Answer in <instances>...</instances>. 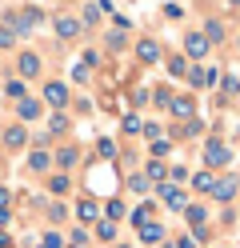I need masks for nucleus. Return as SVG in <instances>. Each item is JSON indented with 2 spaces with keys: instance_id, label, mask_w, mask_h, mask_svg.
Listing matches in <instances>:
<instances>
[{
  "instance_id": "11",
  "label": "nucleus",
  "mask_w": 240,
  "mask_h": 248,
  "mask_svg": "<svg viewBox=\"0 0 240 248\" xmlns=\"http://www.w3.org/2000/svg\"><path fill=\"white\" fill-rule=\"evenodd\" d=\"M160 196H164V204H168V208H184V204H188V196L176 188V184H160Z\"/></svg>"
},
{
  "instance_id": "17",
  "label": "nucleus",
  "mask_w": 240,
  "mask_h": 248,
  "mask_svg": "<svg viewBox=\"0 0 240 248\" xmlns=\"http://www.w3.org/2000/svg\"><path fill=\"white\" fill-rule=\"evenodd\" d=\"M172 116H192V96H172Z\"/></svg>"
},
{
  "instance_id": "35",
  "label": "nucleus",
  "mask_w": 240,
  "mask_h": 248,
  "mask_svg": "<svg viewBox=\"0 0 240 248\" xmlns=\"http://www.w3.org/2000/svg\"><path fill=\"white\" fill-rule=\"evenodd\" d=\"M124 132H132V136H136V132H144V124H140L136 116H124Z\"/></svg>"
},
{
  "instance_id": "9",
  "label": "nucleus",
  "mask_w": 240,
  "mask_h": 248,
  "mask_svg": "<svg viewBox=\"0 0 240 248\" xmlns=\"http://www.w3.org/2000/svg\"><path fill=\"white\" fill-rule=\"evenodd\" d=\"M136 56H140V64H156L164 52H160V44H156V40H140V44H136Z\"/></svg>"
},
{
  "instance_id": "12",
  "label": "nucleus",
  "mask_w": 240,
  "mask_h": 248,
  "mask_svg": "<svg viewBox=\"0 0 240 248\" xmlns=\"http://www.w3.org/2000/svg\"><path fill=\"white\" fill-rule=\"evenodd\" d=\"M144 180L164 184V180H168V168H164V160H148V164H144Z\"/></svg>"
},
{
  "instance_id": "33",
  "label": "nucleus",
  "mask_w": 240,
  "mask_h": 248,
  "mask_svg": "<svg viewBox=\"0 0 240 248\" xmlns=\"http://www.w3.org/2000/svg\"><path fill=\"white\" fill-rule=\"evenodd\" d=\"M188 84L200 88V84H204V68H188Z\"/></svg>"
},
{
  "instance_id": "44",
  "label": "nucleus",
  "mask_w": 240,
  "mask_h": 248,
  "mask_svg": "<svg viewBox=\"0 0 240 248\" xmlns=\"http://www.w3.org/2000/svg\"><path fill=\"white\" fill-rule=\"evenodd\" d=\"M116 248H128V244H116Z\"/></svg>"
},
{
  "instance_id": "45",
  "label": "nucleus",
  "mask_w": 240,
  "mask_h": 248,
  "mask_svg": "<svg viewBox=\"0 0 240 248\" xmlns=\"http://www.w3.org/2000/svg\"><path fill=\"white\" fill-rule=\"evenodd\" d=\"M68 248H76V244H68Z\"/></svg>"
},
{
  "instance_id": "22",
  "label": "nucleus",
  "mask_w": 240,
  "mask_h": 248,
  "mask_svg": "<svg viewBox=\"0 0 240 248\" xmlns=\"http://www.w3.org/2000/svg\"><path fill=\"white\" fill-rule=\"evenodd\" d=\"M104 216H108L112 224H116L120 216H124V200H108V204H104Z\"/></svg>"
},
{
  "instance_id": "29",
  "label": "nucleus",
  "mask_w": 240,
  "mask_h": 248,
  "mask_svg": "<svg viewBox=\"0 0 240 248\" xmlns=\"http://www.w3.org/2000/svg\"><path fill=\"white\" fill-rule=\"evenodd\" d=\"M148 216H152V204H140L136 212H132V224L140 228V224H148Z\"/></svg>"
},
{
  "instance_id": "43",
  "label": "nucleus",
  "mask_w": 240,
  "mask_h": 248,
  "mask_svg": "<svg viewBox=\"0 0 240 248\" xmlns=\"http://www.w3.org/2000/svg\"><path fill=\"white\" fill-rule=\"evenodd\" d=\"M228 4H232V8H240V0H228Z\"/></svg>"
},
{
  "instance_id": "31",
  "label": "nucleus",
  "mask_w": 240,
  "mask_h": 248,
  "mask_svg": "<svg viewBox=\"0 0 240 248\" xmlns=\"http://www.w3.org/2000/svg\"><path fill=\"white\" fill-rule=\"evenodd\" d=\"M168 180H172V184H184V180H188V168H184V164L168 168Z\"/></svg>"
},
{
  "instance_id": "41",
  "label": "nucleus",
  "mask_w": 240,
  "mask_h": 248,
  "mask_svg": "<svg viewBox=\"0 0 240 248\" xmlns=\"http://www.w3.org/2000/svg\"><path fill=\"white\" fill-rule=\"evenodd\" d=\"M8 196H12L8 188H0V208H4V204H8Z\"/></svg>"
},
{
  "instance_id": "24",
  "label": "nucleus",
  "mask_w": 240,
  "mask_h": 248,
  "mask_svg": "<svg viewBox=\"0 0 240 248\" xmlns=\"http://www.w3.org/2000/svg\"><path fill=\"white\" fill-rule=\"evenodd\" d=\"M64 128H68V116H64V112H52V116H48V132H64Z\"/></svg>"
},
{
  "instance_id": "38",
  "label": "nucleus",
  "mask_w": 240,
  "mask_h": 248,
  "mask_svg": "<svg viewBox=\"0 0 240 248\" xmlns=\"http://www.w3.org/2000/svg\"><path fill=\"white\" fill-rule=\"evenodd\" d=\"M72 244H76V248L88 244V232H84V228H72Z\"/></svg>"
},
{
  "instance_id": "40",
  "label": "nucleus",
  "mask_w": 240,
  "mask_h": 248,
  "mask_svg": "<svg viewBox=\"0 0 240 248\" xmlns=\"http://www.w3.org/2000/svg\"><path fill=\"white\" fill-rule=\"evenodd\" d=\"M8 220H12V212H8V208H0V224H8Z\"/></svg>"
},
{
  "instance_id": "15",
  "label": "nucleus",
  "mask_w": 240,
  "mask_h": 248,
  "mask_svg": "<svg viewBox=\"0 0 240 248\" xmlns=\"http://www.w3.org/2000/svg\"><path fill=\"white\" fill-rule=\"evenodd\" d=\"M204 40H208V44H220V40H224V20H212V16H208V24H204Z\"/></svg>"
},
{
  "instance_id": "27",
  "label": "nucleus",
  "mask_w": 240,
  "mask_h": 248,
  "mask_svg": "<svg viewBox=\"0 0 240 248\" xmlns=\"http://www.w3.org/2000/svg\"><path fill=\"white\" fill-rule=\"evenodd\" d=\"M0 48H16V32L8 24H0Z\"/></svg>"
},
{
  "instance_id": "2",
  "label": "nucleus",
  "mask_w": 240,
  "mask_h": 248,
  "mask_svg": "<svg viewBox=\"0 0 240 248\" xmlns=\"http://www.w3.org/2000/svg\"><path fill=\"white\" fill-rule=\"evenodd\" d=\"M52 32L60 40H76L80 32H84V24H80V16H68V12H56V20H52Z\"/></svg>"
},
{
  "instance_id": "8",
  "label": "nucleus",
  "mask_w": 240,
  "mask_h": 248,
  "mask_svg": "<svg viewBox=\"0 0 240 248\" xmlns=\"http://www.w3.org/2000/svg\"><path fill=\"white\" fill-rule=\"evenodd\" d=\"M236 192H240V180H236V176H224V180L212 184V196H216V200H232Z\"/></svg>"
},
{
  "instance_id": "14",
  "label": "nucleus",
  "mask_w": 240,
  "mask_h": 248,
  "mask_svg": "<svg viewBox=\"0 0 240 248\" xmlns=\"http://www.w3.org/2000/svg\"><path fill=\"white\" fill-rule=\"evenodd\" d=\"M4 96H12V100H24V96H28V84L20 80V76H8V84H4Z\"/></svg>"
},
{
  "instance_id": "6",
  "label": "nucleus",
  "mask_w": 240,
  "mask_h": 248,
  "mask_svg": "<svg viewBox=\"0 0 240 248\" xmlns=\"http://www.w3.org/2000/svg\"><path fill=\"white\" fill-rule=\"evenodd\" d=\"M208 48H212V44L204 40V32H188L184 36V56H196L200 60V56H208Z\"/></svg>"
},
{
  "instance_id": "34",
  "label": "nucleus",
  "mask_w": 240,
  "mask_h": 248,
  "mask_svg": "<svg viewBox=\"0 0 240 248\" xmlns=\"http://www.w3.org/2000/svg\"><path fill=\"white\" fill-rule=\"evenodd\" d=\"M236 92H240V80H236V76H228V80H224V96H228V100H232V96H236Z\"/></svg>"
},
{
  "instance_id": "32",
  "label": "nucleus",
  "mask_w": 240,
  "mask_h": 248,
  "mask_svg": "<svg viewBox=\"0 0 240 248\" xmlns=\"http://www.w3.org/2000/svg\"><path fill=\"white\" fill-rule=\"evenodd\" d=\"M40 244H44V248H64V236H60V232H44Z\"/></svg>"
},
{
  "instance_id": "7",
  "label": "nucleus",
  "mask_w": 240,
  "mask_h": 248,
  "mask_svg": "<svg viewBox=\"0 0 240 248\" xmlns=\"http://www.w3.org/2000/svg\"><path fill=\"white\" fill-rule=\"evenodd\" d=\"M24 140H28V132H24V124L20 120H16V124H8V128H4V148H24Z\"/></svg>"
},
{
  "instance_id": "26",
  "label": "nucleus",
  "mask_w": 240,
  "mask_h": 248,
  "mask_svg": "<svg viewBox=\"0 0 240 248\" xmlns=\"http://www.w3.org/2000/svg\"><path fill=\"white\" fill-rule=\"evenodd\" d=\"M192 184H196V192H212V184H216V176H212V172H200V176L192 180Z\"/></svg>"
},
{
  "instance_id": "28",
  "label": "nucleus",
  "mask_w": 240,
  "mask_h": 248,
  "mask_svg": "<svg viewBox=\"0 0 240 248\" xmlns=\"http://www.w3.org/2000/svg\"><path fill=\"white\" fill-rule=\"evenodd\" d=\"M204 220H208L204 208H188V224H192V228H204Z\"/></svg>"
},
{
  "instance_id": "16",
  "label": "nucleus",
  "mask_w": 240,
  "mask_h": 248,
  "mask_svg": "<svg viewBox=\"0 0 240 248\" xmlns=\"http://www.w3.org/2000/svg\"><path fill=\"white\" fill-rule=\"evenodd\" d=\"M188 56H180V52H176V56H168V76H188Z\"/></svg>"
},
{
  "instance_id": "19",
  "label": "nucleus",
  "mask_w": 240,
  "mask_h": 248,
  "mask_svg": "<svg viewBox=\"0 0 240 248\" xmlns=\"http://www.w3.org/2000/svg\"><path fill=\"white\" fill-rule=\"evenodd\" d=\"M76 160H80V152H76L72 144H68V148H60V152H56V164H60V168H72Z\"/></svg>"
},
{
  "instance_id": "3",
  "label": "nucleus",
  "mask_w": 240,
  "mask_h": 248,
  "mask_svg": "<svg viewBox=\"0 0 240 248\" xmlns=\"http://www.w3.org/2000/svg\"><path fill=\"white\" fill-rule=\"evenodd\" d=\"M16 68H20V80H32V76H40V56L24 48L20 56H16Z\"/></svg>"
},
{
  "instance_id": "30",
  "label": "nucleus",
  "mask_w": 240,
  "mask_h": 248,
  "mask_svg": "<svg viewBox=\"0 0 240 248\" xmlns=\"http://www.w3.org/2000/svg\"><path fill=\"white\" fill-rule=\"evenodd\" d=\"M96 236H100V240H112V236H116V224H112V220H100V228H96Z\"/></svg>"
},
{
  "instance_id": "18",
  "label": "nucleus",
  "mask_w": 240,
  "mask_h": 248,
  "mask_svg": "<svg viewBox=\"0 0 240 248\" xmlns=\"http://www.w3.org/2000/svg\"><path fill=\"white\" fill-rule=\"evenodd\" d=\"M76 216H80V220H96V216H100L96 200H80V204H76Z\"/></svg>"
},
{
  "instance_id": "20",
  "label": "nucleus",
  "mask_w": 240,
  "mask_h": 248,
  "mask_svg": "<svg viewBox=\"0 0 240 248\" xmlns=\"http://www.w3.org/2000/svg\"><path fill=\"white\" fill-rule=\"evenodd\" d=\"M48 192H56V196H64V192H68V176H64V172H56V176H48Z\"/></svg>"
},
{
  "instance_id": "13",
  "label": "nucleus",
  "mask_w": 240,
  "mask_h": 248,
  "mask_svg": "<svg viewBox=\"0 0 240 248\" xmlns=\"http://www.w3.org/2000/svg\"><path fill=\"white\" fill-rule=\"evenodd\" d=\"M140 240H144V244H156V240H164V224H156V220L140 224Z\"/></svg>"
},
{
  "instance_id": "37",
  "label": "nucleus",
  "mask_w": 240,
  "mask_h": 248,
  "mask_svg": "<svg viewBox=\"0 0 240 248\" xmlns=\"http://www.w3.org/2000/svg\"><path fill=\"white\" fill-rule=\"evenodd\" d=\"M128 188H132V192H144V188H148V180H144V176H132V180H128Z\"/></svg>"
},
{
  "instance_id": "42",
  "label": "nucleus",
  "mask_w": 240,
  "mask_h": 248,
  "mask_svg": "<svg viewBox=\"0 0 240 248\" xmlns=\"http://www.w3.org/2000/svg\"><path fill=\"white\" fill-rule=\"evenodd\" d=\"M8 244H12V240H8V236H4V232H0V248H8Z\"/></svg>"
},
{
  "instance_id": "4",
  "label": "nucleus",
  "mask_w": 240,
  "mask_h": 248,
  "mask_svg": "<svg viewBox=\"0 0 240 248\" xmlns=\"http://www.w3.org/2000/svg\"><path fill=\"white\" fill-rule=\"evenodd\" d=\"M204 160H208V168L228 164V144H224V140H208L204 144Z\"/></svg>"
},
{
  "instance_id": "21",
  "label": "nucleus",
  "mask_w": 240,
  "mask_h": 248,
  "mask_svg": "<svg viewBox=\"0 0 240 248\" xmlns=\"http://www.w3.org/2000/svg\"><path fill=\"white\" fill-rule=\"evenodd\" d=\"M104 44H108L112 52H120V48H128V36H124V32H116V28H112V32L104 36Z\"/></svg>"
},
{
  "instance_id": "36",
  "label": "nucleus",
  "mask_w": 240,
  "mask_h": 248,
  "mask_svg": "<svg viewBox=\"0 0 240 248\" xmlns=\"http://www.w3.org/2000/svg\"><path fill=\"white\" fill-rule=\"evenodd\" d=\"M100 156L112 160V156H116V144H112V140H100Z\"/></svg>"
},
{
  "instance_id": "1",
  "label": "nucleus",
  "mask_w": 240,
  "mask_h": 248,
  "mask_svg": "<svg viewBox=\"0 0 240 248\" xmlns=\"http://www.w3.org/2000/svg\"><path fill=\"white\" fill-rule=\"evenodd\" d=\"M4 24L12 28L16 36H28L32 28H40V24H44V12H40L36 4H24L20 12H4Z\"/></svg>"
},
{
  "instance_id": "23",
  "label": "nucleus",
  "mask_w": 240,
  "mask_h": 248,
  "mask_svg": "<svg viewBox=\"0 0 240 248\" xmlns=\"http://www.w3.org/2000/svg\"><path fill=\"white\" fill-rule=\"evenodd\" d=\"M80 24H100V8H96V4H84V12H80Z\"/></svg>"
},
{
  "instance_id": "10",
  "label": "nucleus",
  "mask_w": 240,
  "mask_h": 248,
  "mask_svg": "<svg viewBox=\"0 0 240 248\" xmlns=\"http://www.w3.org/2000/svg\"><path fill=\"white\" fill-rule=\"evenodd\" d=\"M40 116V100H32V96H24V100H16V120H36Z\"/></svg>"
},
{
  "instance_id": "25",
  "label": "nucleus",
  "mask_w": 240,
  "mask_h": 248,
  "mask_svg": "<svg viewBox=\"0 0 240 248\" xmlns=\"http://www.w3.org/2000/svg\"><path fill=\"white\" fill-rule=\"evenodd\" d=\"M28 168H32V172H44V168H48V152H32V156H28Z\"/></svg>"
},
{
  "instance_id": "5",
  "label": "nucleus",
  "mask_w": 240,
  "mask_h": 248,
  "mask_svg": "<svg viewBox=\"0 0 240 248\" xmlns=\"http://www.w3.org/2000/svg\"><path fill=\"white\" fill-rule=\"evenodd\" d=\"M44 104H52L56 112H60V108L68 104V88H64L60 80H48V84H44Z\"/></svg>"
},
{
  "instance_id": "39",
  "label": "nucleus",
  "mask_w": 240,
  "mask_h": 248,
  "mask_svg": "<svg viewBox=\"0 0 240 248\" xmlns=\"http://www.w3.org/2000/svg\"><path fill=\"white\" fill-rule=\"evenodd\" d=\"M172 248H196V240H188V236H184V240H176Z\"/></svg>"
}]
</instances>
